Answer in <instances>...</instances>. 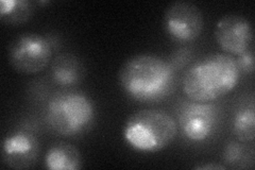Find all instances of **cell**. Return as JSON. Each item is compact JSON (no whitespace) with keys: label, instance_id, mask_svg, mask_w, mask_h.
I'll list each match as a JSON object with an SVG mask.
<instances>
[{"label":"cell","instance_id":"cell-1","mask_svg":"<svg viewBox=\"0 0 255 170\" xmlns=\"http://www.w3.org/2000/svg\"><path fill=\"white\" fill-rule=\"evenodd\" d=\"M124 92L139 102L165 99L174 87L175 74L170 64L154 54H136L128 59L118 72Z\"/></svg>","mask_w":255,"mask_h":170},{"label":"cell","instance_id":"cell-2","mask_svg":"<svg viewBox=\"0 0 255 170\" xmlns=\"http://www.w3.org/2000/svg\"><path fill=\"white\" fill-rule=\"evenodd\" d=\"M241 70L236 59L226 53H213L187 68L182 81L183 92L191 101L212 102L232 92Z\"/></svg>","mask_w":255,"mask_h":170},{"label":"cell","instance_id":"cell-3","mask_svg":"<svg viewBox=\"0 0 255 170\" xmlns=\"http://www.w3.org/2000/svg\"><path fill=\"white\" fill-rule=\"evenodd\" d=\"M178 128L175 119L165 111L139 110L127 119L124 137L135 150L157 152L168 147L174 141Z\"/></svg>","mask_w":255,"mask_h":170},{"label":"cell","instance_id":"cell-4","mask_svg":"<svg viewBox=\"0 0 255 170\" xmlns=\"http://www.w3.org/2000/svg\"><path fill=\"white\" fill-rule=\"evenodd\" d=\"M95 117L92 100L83 93L63 91L54 94L47 104L46 121L62 136L81 134L91 127Z\"/></svg>","mask_w":255,"mask_h":170},{"label":"cell","instance_id":"cell-5","mask_svg":"<svg viewBox=\"0 0 255 170\" xmlns=\"http://www.w3.org/2000/svg\"><path fill=\"white\" fill-rule=\"evenodd\" d=\"M49 39L37 33H22L9 46V61L15 70L32 75L42 71L51 58Z\"/></svg>","mask_w":255,"mask_h":170},{"label":"cell","instance_id":"cell-6","mask_svg":"<svg viewBox=\"0 0 255 170\" xmlns=\"http://www.w3.org/2000/svg\"><path fill=\"white\" fill-rule=\"evenodd\" d=\"M219 110L210 102H187L178 112L179 126L186 139L203 142L214 132L218 123Z\"/></svg>","mask_w":255,"mask_h":170},{"label":"cell","instance_id":"cell-7","mask_svg":"<svg viewBox=\"0 0 255 170\" xmlns=\"http://www.w3.org/2000/svg\"><path fill=\"white\" fill-rule=\"evenodd\" d=\"M168 34L178 42H193L203 29V15L199 7L189 1H174L168 5L164 16Z\"/></svg>","mask_w":255,"mask_h":170},{"label":"cell","instance_id":"cell-8","mask_svg":"<svg viewBox=\"0 0 255 170\" xmlns=\"http://www.w3.org/2000/svg\"><path fill=\"white\" fill-rule=\"evenodd\" d=\"M215 39L223 51L239 55L248 50L253 39L251 22L238 14H227L217 21Z\"/></svg>","mask_w":255,"mask_h":170},{"label":"cell","instance_id":"cell-9","mask_svg":"<svg viewBox=\"0 0 255 170\" xmlns=\"http://www.w3.org/2000/svg\"><path fill=\"white\" fill-rule=\"evenodd\" d=\"M39 142L34 133L17 130L7 134L1 146L3 164L12 169H29L38 160Z\"/></svg>","mask_w":255,"mask_h":170},{"label":"cell","instance_id":"cell-10","mask_svg":"<svg viewBox=\"0 0 255 170\" xmlns=\"http://www.w3.org/2000/svg\"><path fill=\"white\" fill-rule=\"evenodd\" d=\"M84 76V67L76 55L63 52L51 63V77L57 84L70 86L78 83Z\"/></svg>","mask_w":255,"mask_h":170},{"label":"cell","instance_id":"cell-11","mask_svg":"<svg viewBox=\"0 0 255 170\" xmlns=\"http://www.w3.org/2000/svg\"><path fill=\"white\" fill-rule=\"evenodd\" d=\"M45 165L50 170H78L82 167L79 149L68 143H55L48 149Z\"/></svg>","mask_w":255,"mask_h":170},{"label":"cell","instance_id":"cell-12","mask_svg":"<svg viewBox=\"0 0 255 170\" xmlns=\"http://www.w3.org/2000/svg\"><path fill=\"white\" fill-rule=\"evenodd\" d=\"M33 3L28 0H1L0 19L6 25H20L33 13Z\"/></svg>","mask_w":255,"mask_h":170},{"label":"cell","instance_id":"cell-13","mask_svg":"<svg viewBox=\"0 0 255 170\" xmlns=\"http://www.w3.org/2000/svg\"><path fill=\"white\" fill-rule=\"evenodd\" d=\"M233 131L238 141L249 143L255 136V112L253 99L249 104L239 109L233 119Z\"/></svg>","mask_w":255,"mask_h":170},{"label":"cell","instance_id":"cell-14","mask_svg":"<svg viewBox=\"0 0 255 170\" xmlns=\"http://www.w3.org/2000/svg\"><path fill=\"white\" fill-rule=\"evenodd\" d=\"M245 157L244 146L236 141L228 142L223 148L222 159L227 167L236 168L242 163Z\"/></svg>","mask_w":255,"mask_h":170},{"label":"cell","instance_id":"cell-15","mask_svg":"<svg viewBox=\"0 0 255 170\" xmlns=\"http://www.w3.org/2000/svg\"><path fill=\"white\" fill-rule=\"evenodd\" d=\"M236 63L238 65L241 72H245V74H253L254 71V53L253 49L250 47L248 50H246L242 54L238 55V59H236Z\"/></svg>","mask_w":255,"mask_h":170},{"label":"cell","instance_id":"cell-16","mask_svg":"<svg viewBox=\"0 0 255 170\" xmlns=\"http://www.w3.org/2000/svg\"><path fill=\"white\" fill-rule=\"evenodd\" d=\"M228 167L225 165H218V164H205V165H199L196 166L195 169H202V170H206V169H216V170H226Z\"/></svg>","mask_w":255,"mask_h":170}]
</instances>
